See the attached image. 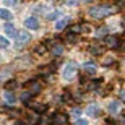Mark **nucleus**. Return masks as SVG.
<instances>
[{"instance_id":"nucleus-1","label":"nucleus","mask_w":125,"mask_h":125,"mask_svg":"<svg viewBox=\"0 0 125 125\" xmlns=\"http://www.w3.org/2000/svg\"><path fill=\"white\" fill-rule=\"evenodd\" d=\"M112 11H114V8H112L111 5H97V7L89 8L88 15L91 16V18H94V20H101V18H106V16H109Z\"/></svg>"},{"instance_id":"nucleus-2","label":"nucleus","mask_w":125,"mask_h":125,"mask_svg":"<svg viewBox=\"0 0 125 125\" xmlns=\"http://www.w3.org/2000/svg\"><path fill=\"white\" fill-rule=\"evenodd\" d=\"M75 73H76V63H75V62H68V63L63 67L62 78H63V80H70Z\"/></svg>"},{"instance_id":"nucleus-3","label":"nucleus","mask_w":125,"mask_h":125,"mask_svg":"<svg viewBox=\"0 0 125 125\" xmlns=\"http://www.w3.org/2000/svg\"><path fill=\"white\" fill-rule=\"evenodd\" d=\"M24 26H26V29L34 31V29L39 28V20H37L36 16H28V18L24 20Z\"/></svg>"},{"instance_id":"nucleus-4","label":"nucleus","mask_w":125,"mask_h":125,"mask_svg":"<svg viewBox=\"0 0 125 125\" xmlns=\"http://www.w3.org/2000/svg\"><path fill=\"white\" fill-rule=\"evenodd\" d=\"M26 42H29V32L20 31L18 34H16V46H18V47H23Z\"/></svg>"},{"instance_id":"nucleus-5","label":"nucleus","mask_w":125,"mask_h":125,"mask_svg":"<svg viewBox=\"0 0 125 125\" xmlns=\"http://www.w3.org/2000/svg\"><path fill=\"white\" fill-rule=\"evenodd\" d=\"M68 122V115L67 114H55L52 117V124L54 125H65Z\"/></svg>"},{"instance_id":"nucleus-6","label":"nucleus","mask_w":125,"mask_h":125,"mask_svg":"<svg viewBox=\"0 0 125 125\" xmlns=\"http://www.w3.org/2000/svg\"><path fill=\"white\" fill-rule=\"evenodd\" d=\"M106 47H109V49H115V47H119V37L117 36H107L106 37Z\"/></svg>"},{"instance_id":"nucleus-7","label":"nucleus","mask_w":125,"mask_h":125,"mask_svg":"<svg viewBox=\"0 0 125 125\" xmlns=\"http://www.w3.org/2000/svg\"><path fill=\"white\" fill-rule=\"evenodd\" d=\"M104 49H106V46L96 42V44H93V46L89 47V52H91L93 55H101V54H104Z\"/></svg>"},{"instance_id":"nucleus-8","label":"nucleus","mask_w":125,"mask_h":125,"mask_svg":"<svg viewBox=\"0 0 125 125\" xmlns=\"http://www.w3.org/2000/svg\"><path fill=\"white\" fill-rule=\"evenodd\" d=\"M3 101L7 102V104H10V106H13L15 102H16V96H15L11 91H5L3 93Z\"/></svg>"},{"instance_id":"nucleus-9","label":"nucleus","mask_w":125,"mask_h":125,"mask_svg":"<svg viewBox=\"0 0 125 125\" xmlns=\"http://www.w3.org/2000/svg\"><path fill=\"white\" fill-rule=\"evenodd\" d=\"M107 109H109V114L115 115V114H119V111H120V104H119L117 101H111L109 106H107Z\"/></svg>"},{"instance_id":"nucleus-10","label":"nucleus","mask_w":125,"mask_h":125,"mask_svg":"<svg viewBox=\"0 0 125 125\" xmlns=\"http://www.w3.org/2000/svg\"><path fill=\"white\" fill-rule=\"evenodd\" d=\"M28 86H29V91H31V94H37V93L42 89V84L39 83V81H31Z\"/></svg>"},{"instance_id":"nucleus-11","label":"nucleus","mask_w":125,"mask_h":125,"mask_svg":"<svg viewBox=\"0 0 125 125\" xmlns=\"http://www.w3.org/2000/svg\"><path fill=\"white\" fill-rule=\"evenodd\" d=\"M96 65H94V63H84L83 65V72H84V73H86V75H96Z\"/></svg>"},{"instance_id":"nucleus-12","label":"nucleus","mask_w":125,"mask_h":125,"mask_svg":"<svg viewBox=\"0 0 125 125\" xmlns=\"http://www.w3.org/2000/svg\"><path fill=\"white\" fill-rule=\"evenodd\" d=\"M86 112H88V115L96 117V115H99V114H101V109H99L97 106H94V104H91V106L86 107Z\"/></svg>"},{"instance_id":"nucleus-13","label":"nucleus","mask_w":125,"mask_h":125,"mask_svg":"<svg viewBox=\"0 0 125 125\" xmlns=\"http://www.w3.org/2000/svg\"><path fill=\"white\" fill-rule=\"evenodd\" d=\"M62 54H63V46H62V44H54V46H52V55L60 57Z\"/></svg>"},{"instance_id":"nucleus-14","label":"nucleus","mask_w":125,"mask_h":125,"mask_svg":"<svg viewBox=\"0 0 125 125\" xmlns=\"http://www.w3.org/2000/svg\"><path fill=\"white\" fill-rule=\"evenodd\" d=\"M0 18H2V20H7V21H8V20L13 18V15H11V11H10V10H7V8H0Z\"/></svg>"},{"instance_id":"nucleus-15","label":"nucleus","mask_w":125,"mask_h":125,"mask_svg":"<svg viewBox=\"0 0 125 125\" xmlns=\"http://www.w3.org/2000/svg\"><path fill=\"white\" fill-rule=\"evenodd\" d=\"M36 119H37V112H32V114H28V115H26V124L28 125H34L36 124Z\"/></svg>"},{"instance_id":"nucleus-16","label":"nucleus","mask_w":125,"mask_h":125,"mask_svg":"<svg viewBox=\"0 0 125 125\" xmlns=\"http://www.w3.org/2000/svg\"><path fill=\"white\" fill-rule=\"evenodd\" d=\"M68 21H70L68 18H63V20H60V21H57V23H55V29H57V31H62V29L68 24Z\"/></svg>"},{"instance_id":"nucleus-17","label":"nucleus","mask_w":125,"mask_h":125,"mask_svg":"<svg viewBox=\"0 0 125 125\" xmlns=\"http://www.w3.org/2000/svg\"><path fill=\"white\" fill-rule=\"evenodd\" d=\"M32 111L37 112V114L46 112V106H44V104H39V102H34V104H32Z\"/></svg>"},{"instance_id":"nucleus-18","label":"nucleus","mask_w":125,"mask_h":125,"mask_svg":"<svg viewBox=\"0 0 125 125\" xmlns=\"http://www.w3.org/2000/svg\"><path fill=\"white\" fill-rule=\"evenodd\" d=\"M5 32H7V34H8V36H16V31H15V26L13 24H5Z\"/></svg>"},{"instance_id":"nucleus-19","label":"nucleus","mask_w":125,"mask_h":125,"mask_svg":"<svg viewBox=\"0 0 125 125\" xmlns=\"http://www.w3.org/2000/svg\"><path fill=\"white\" fill-rule=\"evenodd\" d=\"M16 86H18V81H15V80H10V81L5 83V89H7V91H11V89H15Z\"/></svg>"},{"instance_id":"nucleus-20","label":"nucleus","mask_w":125,"mask_h":125,"mask_svg":"<svg viewBox=\"0 0 125 125\" xmlns=\"http://www.w3.org/2000/svg\"><path fill=\"white\" fill-rule=\"evenodd\" d=\"M60 15H62L60 10H55V11H52V13L47 15V20H49V21H54V20H57L59 16H60Z\"/></svg>"},{"instance_id":"nucleus-21","label":"nucleus","mask_w":125,"mask_h":125,"mask_svg":"<svg viewBox=\"0 0 125 125\" xmlns=\"http://www.w3.org/2000/svg\"><path fill=\"white\" fill-rule=\"evenodd\" d=\"M8 46H10L8 39H7V37H3V36H0V49H7Z\"/></svg>"},{"instance_id":"nucleus-22","label":"nucleus","mask_w":125,"mask_h":125,"mask_svg":"<svg viewBox=\"0 0 125 125\" xmlns=\"http://www.w3.org/2000/svg\"><path fill=\"white\" fill-rule=\"evenodd\" d=\"M65 41L73 44V42L76 41V34H75V32H68V34H67V37H65Z\"/></svg>"},{"instance_id":"nucleus-23","label":"nucleus","mask_w":125,"mask_h":125,"mask_svg":"<svg viewBox=\"0 0 125 125\" xmlns=\"http://www.w3.org/2000/svg\"><path fill=\"white\" fill-rule=\"evenodd\" d=\"M31 96H32V94H31V91H24V93L21 94V101H24V102H28L29 99H31Z\"/></svg>"},{"instance_id":"nucleus-24","label":"nucleus","mask_w":125,"mask_h":125,"mask_svg":"<svg viewBox=\"0 0 125 125\" xmlns=\"http://www.w3.org/2000/svg\"><path fill=\"white\" fill-rule=\"evenodd\" d=\"M5 7H15V5L20 3V0H3Z\"/></svg>"},{"instance_id":"nucleus-25","label":"nucleus","mask_w":125,"mask_h":125,"mask_svg":"<svg viewBox=\"0 0 125 125\" xmlns=\"http://www.w3.org/2000/svg\"><path fill=\"white\" fill-rule=\"evenodd\" d=\"M73 125H88V120H84V119H76L73 122Z\"/></svg>"},{"instance_id":"nucleus-26","label":"nucleus","mask_w":125,"mask_h":125,"mask_svg":"<svg viewBox=\"0 0 125 125\" xmlns=\"http://www.w3.org/2000/svg\"><path fill=\"white\" fill-rule=\"evenodd\" d=\"M80 31H81V26H78V24L76 26H72V29H70V32H75V34H78Z\"/></svg>"},{"instance_id":"nucleus-27","label":"nucleus","mask_w":125,"mask_h":125,"mask_svg":"<svg viewBox=\"0 0 125 125\" xmlns=\"http://www.w3.org/2000/svg\"><path fill=\"white\" fill-rule=\"evenodd\" d=\"M46 49H47L46 46H39V47L36 49V54H44V52H46Z\"/></svg>"},{"instance_id":"nucleus-28","label":"nucleus","mask_w":125,"mask_h":125,"mask_svg":"<svg viewBox=\"0 0 125 125\" xmlns=\"http://www.w3.org/2000/svg\"><path fill=\"white\" fill-rule=\"evenodd\" d=\"M102 63H104V65H112V63H114V59H111V57H109V59H104Z\"/></svg>"},{"instance_id":"nucleus-29","label":"nucleus","mask_w":125,"mask_h":125,"mask_svg":"<svg viewBox=\"0 0 125 125\" xmlns=\"http://www.w3.org/2000/svg\"><path fill=\"white\" fill-rule=\"evenodd\" d=\"M106 32H107V28H101L96 32V36H102V34H106Z\"/></svg>"},{"instance_id":"nucleus-30","label":"nucleus","mask_w":125,"mask_h":125,"mask_svg":"<svg viewBox=\"0 0 125 125\" xmlns=\"http://www.w3.org/2000/svg\"><path fill=\"white\" fill-rule=\"evenodd\" d=\"M78 0H67V5H76Z\"/></svg>"},{"instance_id":"nucleus-31","label":"nucleus","mask_w":125,"mask_h":125,"mask_svg":"<svg viewBox=\"0 0 125 125\" xmlns=\"http://www.w3.org/2000/svg\"><path fill=\"white\" fill-rule=\"evenodd\" d=\"M120 99L125 102V89H122V91H120Z\"/></svg>"},{"instance_id":"nucleus-32","label":"nucleus","mask_w":125,"mask_h":125,"mask_svg":"<svg viewBox=\"0 0 125 125\" xmlns=\"http://www.w3.org/2000/svg\"><path fill=\"white\" fill-rule=\"evenodd\" d=\"M119 7H120V8H125V0H119Z\"/></svg>"},{"instance_id":"nucleus-33","label":"nucleus","mask_w":125,"mask_h":125,"mask_svg":"<svg viewBox=\"0 0 125 125\" xmlns=\"http://www.w3.org/2000/svg\"><path fill=\"white\" fill-rule=\"evenodd\" d=\"M72 114H73V115H78V114H80V109H73V112H72Z\"/></svg>"},{"instance_id":"nucleus-34","label":"nucleus","mask_w":125,"mask_h":125,"mask_svg":"<svg viewBox=\"0 0 125 125\" xmlns=\"http://www.w3.org/2000/svg\"><path fill=\"white\" fill-rule=\"evenodd\" d=\"M122 124H125V115H124V117H122Z\"/></svg>"},{"instance_id":"nucleus-35","label":"nucleus","mask_w":125,"mask_h":125,"mask_svg":"<svg viewBox=\"0 0 125 125\" xmlns=\"http://www.w3.org/2000/svg\"><path fill=\"white\" fill-rule=\"evenodd\" d=\"M83 2H86V3H88V2H93V0H83Z\"/></svg>"},{"instance_id":"nucleus-36","label":"nucleus","mask_w":125,"mask_h":125,"mask_svg":"<svg viewBox=\"0 0 125 125\" xmlns=\"http://www.w3.org/2000/svg\"><path fill=\"white\" fill-rule=\"evenodd\" d=\"M107 125H114V124H107Z\"/></svg>"}]
</instances>
